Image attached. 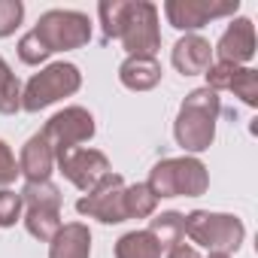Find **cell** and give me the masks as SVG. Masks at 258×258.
Segmentation results:
<instances>
[{
    "label": "cell",
    "mask_w": 258,
    "mask_h": 258,
    "mask_svg": "<svg viewBox=\"0 0 258 258\" xmlns=\"http://www.w3.org/2000/svg\"><path fill=\"white\" fill-rule=\"evenodd\" d=\"M25 19V7L19 0H0V37H10Z\"/></svg>",
    "instance_id": "obj_23"
},
{
    "label": "cell",
    "mask_w": 258,
    "mask_h": 258,
    "mask_svg": "<svg viewBox=\"0 0 258 258\" xmlns=\"http://www.w3.org/2000/svg\"><path fill=\"white\" fill-rule=\"evenodd\" d=\"M16 176H19L16 155H13V149L7 146V140H0V185H10V182H16Z\"/></svg>",
    "instance_id": "obj_25"
},
{
    "label": "cell",
    "mask_w": 258,
    "mask_h": 258,
    "mask_svg": "<svg viewBox=\"0 0 258 258\" xmlns=\"http://www.w3.org/2000/svg\"><path fill=\"white\" fill-rule=\"evenodd\" d=\"M55 170V152L49 146V140L43 134H34L25 146H22V158H19V173L28 182H46Z\"/></svg>",
    "instance_id": "obj_15"
},
{
    "label": "cell",
    "mask_w": 258,
    "mask_h": 258,
    "mask_svg": "<svg viewBox=\"0 0 258 258\" xmlns=\"http://www.w3.org/2000/svg\"><path fill=\"white\" fill-rule=\"evenodd\" d=\"M103 40H121L127 55H149L161 49L158 7L149 0H100Z\"/></svg>",
    "instance_id": "obj_1"
},
{
    "label": "cell",
    "mask_w": 258,
    "mask_h": 258,
    "mask_svg": "<svg viewBox=\"0 0 258 258\" xmlns=\"http://www.w3.org/2000/svg\"><path fill=\"white\" fill-rule=\"evenodd\" d=\"M216 52H219V61H228V64H237V67L252 61V55H255V25H252V19H234L228 25V31L219 37Z\"/></svg>",
    "instance_id": "obj_13"
},
{
    "label": "cell",
    "mask_w": 258,
    "mask_h": 258,
    "mask_svg": "<svg viewBox=\"0 0 258 258\" xmlns=\"http://www.w3.org/2000/svg\"><path fill=\"white\" fill-rule=\"evenodd\" d=\"M207 88L210 91H234L246 106H258V73L252 67H237L228 61H216L207 67Z\"/></svg>",
    "instance_id": "obj_12"
},
{
    "label": "cell",
    "mask_w": 258,
    "mask_h": 258,
    "mask_svg": "<svg viewBox=\"0 0 258 258\" xmlns=\"http://www.w3.org/2000/svg\"><path fill=\"white\" fill-rule=\"evenodd\" d=\"M152 195L161 198H201L210 188V173L204 167V161L182 155V158H164L149 170V182Z\"/></svg>",
    "instance_id": "obj_3"
},
{
    "label": "cell",
    "mask_w": 258,
    "mask_h": 258,
    "mask_svg": "<svg viewBox=\"0 0 258 258\" xmlns=\"http://www.w3.org/2000/svg\"><path fill=\"white\" fill-rule=\"evenodd\" d=\"M222 112L219 94L210 88H195L185 94L176 124H173V137L185 152H204L213 146L216 137V118Z\"/></svg>",
    "instance_id": "obj_2"
},
{
    "label": "cell",
    "mask_w": 258,
    "mask_h": 258,
    "mask_svg": "<svg viewBox=\"0 0 258 258\" xmlns=\"http://www.w3.org/2000/svg\"><path fill=\"white\" fill-rule=\"evenodd\" d=\"M118 79L131 91H149L161 82V64L149 55H127V61L118 67Z\"/></svg>",
    "instance_id": "obj_16"
},
{
    "label": "cell",
    "mask_w": 258,
    "mask_h": 258,
    "mask_svg": "<svg viewBox=\"0 0 258 258\" xmlns=\"http://www.w3.org/2000/svg\"><path fill=\"white\" fill-rule=\"evenodd\" d=\"M34 34L46 43L49 52L82 49L91 40V22L85 13H76V10H49L40 16Z\"/></svg>",
    "instance_id": "obj_7"
},
{
    "label": "cell",
    "mask_w": 258,
    "mask_h": 258,
    "mask_svg": "<svg viewBox=\"0 0 258 258\" xmlns=\"http://www.w3.org/2000/svg\"><path fill=\"white\" fill-rule=\"evenodd\" d=\"M79 85H82V73L76 64H67V61L49 64L46 70H40L28 79V85L22 91V109L40 112V109L52 106L55 100L76 94Z\"/></svg>",
    "instance_id": "obj_5"
},
{
    "label": "cell",
    "mask_w": 258,
    "mask_h": 258,
    "mask_svg": "<svg viewBox=\"0 0 258 258\" xmlns=\"http://www.w3.org/2000/svg\"><path fill=\"white\" fill-rule=\"evenodd\" d=\"M22 207H25L22 195H16L10 188L0 191V228H13L19 222V216H22Z\"/></svg>",
    "instance_id": "obj_24"
},
{
    "label": "cell",
    "mask_w": 258,
    "mask_h": 258,
    "mask_svg": "<svg viewBox=\"0 0 258 258\" xmlns=\"http://www.w3.org/2000/svg\"><path fill=\"white\" fill-rule=\"evenodd\" d=\"M185 234L191 243L219 252V255H231L240 249L246 228L237 216L231 213H210V210H195L185 216Z\"/></svg>",
    "instance_id": "obj_4"
},
{
    "label": "cell",
    "mask_w": 258,
    "mask_h": 258,
    "mask_svg": "<svg viewBox=\"0 0 258 258\" xmlns=\"http://www.w3.org/2000/svg\"><path fill=\"white\" fill-rule=\"evenodd\" d=\"M155 240H158V246L167 252L170 246H176V243H182V237H185V216L182 213H176V210H167V213H158L152 222H149V228H146Z\"/></svg>",
    "instance_id": "obj_18"
},
{
    "label": "cell",
    "mask_w": 258,
    "mask_h": 258,
    "mask_svg": "<svg viewBox=\"0 0 258 258\" xmlns=\"http://www.w3.org/2000/svg\"><path fill=\"white\" fill-rule=\"evenodd\" d=\"M240 10V0H167L164 16L176 31H198L213 19L234 16Z\"/></svg>",
    "instance_id": "obj_10"
},
{
    "label": "cell",
    "mask_w": 258,
    "mask_h": 258,
    "mask_svg": "<svg viewBox=\"0 0 258 258\" xmlns=\"http://www.w3.org/2000/svg\"><path fill=\"white\" fill-rule=\"evenodd\" d=\"M52 52L46 49V43L34 34V31H28L22 40H19V58L25 61V64H40V61H46Z\"/></svg>",
    "instance_id": "obj_22"
},
{
    "label": "cell",
    "mask_w": 258,
    "mask_h": 258,
    "mask_svg": "<svg viewBox=\"0 0 258 258\" xmlns=\"http://www.w3.org/2000/svg\"><path fill=\"white\" fill-rule=\"evenodd\" d=\"M158 198L152 195V188L146 182H134V185H124V210L127 219H149L155 216Z\"/></svg>",
    "instance_id": "obj_20"
},
{
    "label": "cell",
    "mask_w": 258,
    "mask_h": 258,
    "mask_svg": "<svg viewBox=\"0 0 258 258\" xmlns=\"http://www.w3.org/2000/svg\"><path fill=\"white\" fill-rule=\"evenodd\" d=\"M19 109H22V85L10 70V64L4 61V55H0V112L13 115Z\"/></svg>",
    "instance_id": "obj_21"
},
{
    "label": "cell",
    "mask_w": 258,
    "mask_h": 258,
    "mask_svg": "<svg viewBox=\"0 0 258 258\" xmlns=\"http://www.w3.org/2000/svg\"><path fill=\"white\" fill-rule=\"evenodd\" d=\"M207 258H231V255H219V252H210Z\"/></svg>",
    "instance_id": "obj_27"
},
{
    "label": "cell",
    "mask_w": 258,
    "mask_h": 258,
    "mask_svg": "<svg viewBox=\"0 0 258 258\" xmlns=\"http://www.w3.org/2000/svg\"><path fill=\"white\" fill-rule=\"evenodd\" d=\"M167 258H201L195 246H185V243H176L167 249Z\"/></svg>",
    "instance_id": "obj_26"
},
{
    "label": "cell",
    "mask_w": 258,
    "mask_h": 258,
    "mask_svg": "<svg viewBox=\"0 0 258 258\" xmlns=\"http://www.w3.org/2000/svg\"><path fill=\"white\" fill-rule=\"evenodd\" d=\"M55 164H58V170H61L79 191H85V195L109 173V161H106V155L97 152V149H70V152L58 155Z\"/></svg>",
    "instance_id": "obj_11"
},
{
    "label": "cell",
    "mask_w": 258,
    "mask_h": 258,
    "mask_svg": "<svg viewBox=\"0 0 258 258\" xmlns=\"http://www.w3.org/2000/svg\"><path fill=\"white\" fill-rule=\"evenodd\" d=\"M40 134L49 140V146L58 158L70 149H79V143H88L94 137V115L85 106H64L61 112H55L46 121Z\"/></svg>",
    "instance_id": "obj_8"
},
{
    "label": "cell",
    "mask_w": 258,
    "mask_h": 258,
    "mask_svg": "<svg viewBox=\"0 0 258 258\" xmlns=\"http://www.w3.org/2000/svg\"><path fill=\"white\" fill-rule=\"evenodd\" d=\"M76 213L88 216V219H97L103 225L124 222L127 219V210H124V179L109 170L85 198L76 201Z\"/></svg>",
    "instance_id": "obj_9"
},
{
    "label": "cell",
    "mask_w": 258,
    "mask_h": 258,
    "mask_svg": "<svg viewBox=\"0 0 258 258\" xmlns=\"http://www.w3.org/2000/svg\"><path fill=\"white\" fill-rule=\"evenodd\" d=\"M49 258H91V231L82 222L61 225V231L52 237Z\"/></svg>",
    "instance_id": "obj_17"
},
{
    "label": "cell",
    "mask_w": 258,
    "mask_h": 258,
    "mask_svg": "<svg viewBox=\"0 0 258 258\" xmlns=\"http://www.w3.org/2000/svg\"><path fill=\"white\" fill-rule=\"evenodd\" d=\"M22 204L28 207L25 213V228L31 237L52 243V237L61 231V191L58 185L46 182H25V188L19 191Z\"/></svg>",
    "instance_id": "obj_6"
},
{
    "label": "cell",
    "mask_w": 258,
    "mask_h": 258,
    "mask_svg": "<svg viewBox=\"0 0 258 258\" xmlns=\"http://www.w3.org/2000/svg\"><path fill=\"white\" fill-rule=\"evenodd\" d=\"M170 61H173V67H176L182 76L207 73V67L213 64V46H210V40H204L201 34H185V37L173 46Z\"/></svg>",
    "instance_id": "obj_14"
},
{
    "label": "cell",
    "mask_w": 258,
    "mask_h": 258,
    "mask_svg": "<svg viewBox=\"0 0 258 258\" xmlns=\"http://www.w3.org/2000/svg\"><path fill=\"white\" fill-rule=\"evenodd\" d=\"M161 246L149 231H127L115 243V258H161Z\"/></svg>",
    "instance_id": "obj_19"
}]
</instances>
